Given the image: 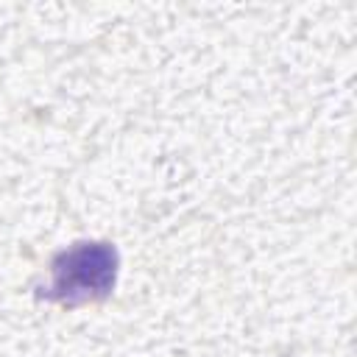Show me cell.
I'll use <instances>...</instances> for the list:
<instances>
[{"label":"cell","instance_id":"6da1fadb","mask_svg":"<svg viewBox=\"0 0 357 357\" xmlns=\"http://www.w3.org/2000/svg\"><path fill=\"white\" fill-rule=\"evenodd\" d=\"M117 279V251L109 243H75L50 259V279L39 296L59 304L100 301Z\"/></svg>","mask_w":357,"mask_h":357}]
</instances>
